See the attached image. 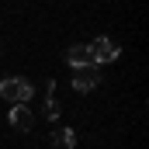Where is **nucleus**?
Segmentation results:
<instances>
[{
	"mask_svg": "<svg viewBox=\"0 0 149 149\" xmlns=\"http://www.w3.org/2000/svg\"><path fill=\"white\" fill-rule=\"evenodd\" d=\"M66 63H70L73 70H80V66H97V63H94L90 45H73V49H70V56H66Z\"/></svg>",
	"mask_w": 149,
	"mask_h": 149,
	"instance_id": "39448f33",
	"label": "nucleus"
},
{
	"mask_svg": "<svg viewBox=\"0 0 149 149\" xmlns=\"http://www.w3.org/2000/svg\"><path fill=\"white\" fill-rule=\"evenodd\" d=\"M31 94H35V87H31L24 76H7V80L0 83V97L10 101V104H28Z\"/></svg>",
	"mask_w": 149,
	"mask_h": 149,
	"instance_id": "f257e3e1",
	"label": "nucleus"
},
{
	"mask_svg": "<svg viewBox=\"0 0 149 149\" xmlns=\"http://www.w3.org/2000/svg\"><path fill=\"white\" fill-rule=\"evenodd\" d=\"M94 87H101V70L97 66H80V70H73V90L76 94H90Z\"/></svg>",
	"mask_w": 149,
	"mask_h": 149,
	"instance_id": "f03ea898",
	"label": "nucleus"
},
{
	"mask_svg": "<svg viewBox=\"0 0 149 149\" xmlns=\"http://www.w3.org/2000/svg\"><path fill=\"white\" fill-rule=\"evenodd\" d=\"M52 87H56V83L49 80V83H45V118H49V121H56V118H59V101H56Z\"/></svg>",
	"mask_w": 149,
	"mask_h": 149,
	"instance_id": "423d86ee",
	"label": "nucleus"
},
{
	"mask_svg": "<svg viewBox=\"0 0 149 149\" xmlns=\"http://www.w3.org/2000/svg\"><path fill=\"white\" fill-rule=\"evenodd\" d=\"M90 52H94V63H114L118 56H121V45L114 42V38H97V42H90Z\"/></svg>",
	"mask_w": 149,
	"mask_h": 149,
	"instance_id": "7ed1b4c3",
	"label": "nucleus"
},
{
	"mask_svg": "<svg viewBox=\"0 0 149 149\" xmlns=\"http://www.w3.org/2000/svg\"><path fill=\"white\" fill-rule=\"evenodd\" d=\"M52 142H56L59 149H73V146H76V135H73V128H59V132L52 135Z\"/></svg>",
	"mask_w": 149,
	"mask_h": 149,
	"instance_id": "0eeeda50",
	"label": "nucleus"
},
{
	"mask_svg": "<svg viewBox=\"0 0 149 149\" xmlns=\"http://www.w3.org/2000/svg\"><path fill=\"white\" fill-rule=\"evenodd\" d=\"M7 118H10V125H14L17 132H31V125H35V114L28 111V104H14Z\"/></svg>",
	"mask_w": 149,
	"mask_h": 149,
	"instance_id": "20e7f679",
	"label": "nucleus"
}]
</instances>
